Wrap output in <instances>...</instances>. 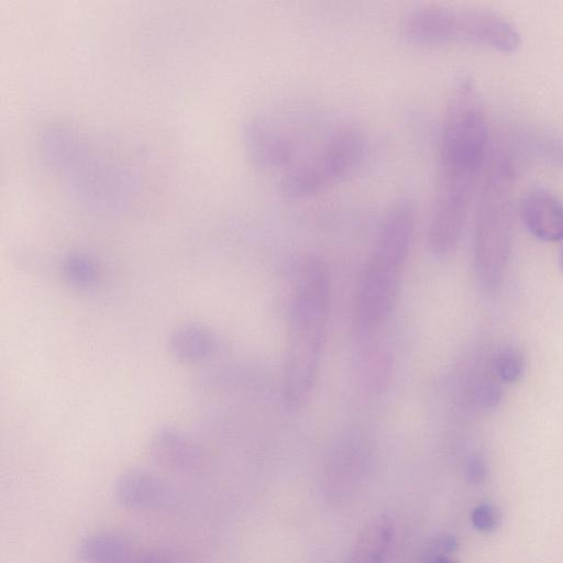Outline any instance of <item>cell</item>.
Returning <instances> with one entry per match:
<instances>
[{"label":"cell","instance_id":"obj_6","mask_svg":"<svg viewBox=\"0 0 563 563\" xmlns=\"http://www.w3.org/2000/svg\"><path fill=\"white\" fill-rule=\"evenodd\" d=\"M328 129L314 106L299 101L278 103L247 122L245 147L257 167L280 176L300 161Z\"/></svg>","mask_w":563,"mask_h":563},{"label":"cell","instance_id":"obj_20","mask_svg":"<svg viewBox=\"0 0 563 563\" xmlns=\"http://www.w3.org/2000/svg\"><path fill=\"white\" fill-rule=\"evenodd\" d=\"M428 563H457V562L446 558L443 554H439L437 556H433Z\"/></svg>","mask_w":563,"mask_h":563},{"label":"cell","instance_id":"obj_21","mask_svg":"<svg viewBox=\"0 0 563 563\" xmlns=\"http://www.w3.org/2000/svg\"><path fill=\"white\" fill-rule=\"evenodd\" d=\"M559 267H560V271L563 274V245L561 247L560 255H559Z\"/></svg>","mask_w":563,"mask_h":563},{"label":"cell","instance_id":"obj_1","mask_svg":"<svg viewBox=\"0 0 563 563\" xmlns=\"http://www.w3.org/2000/svg\"><path fill=\"white\" fill-rule=\"evenodd\" d=\"M488 156L485 108L474 82L463 78L449 97L440 129L427 228L433 254L445 255L459 243Z\"/></svg>","mask_w":563,"mask_h":563},{"label":"cell","instance_id":"obj_9","mask_svg":"<svg viewBox=\"0 0 563 563\" xmlns=\"http://www.w3.org/2000/svg\"><path fill=\"white\" fill-rule=\"evenodd\" d=\"M521 217L526 229L544 242L563 240V205L544 188L529 190L521 201Z\"/></svg>","mask_w":563,"mask_h":563},{"label":"cell","instance_id":"obj_7","mask_svg":"<svg viewBox=\"0 0 563 563\" xmlns=\"http://www.w3.org/2000/svg\"><path fill=\"white\" fill-rule=\"evenodd\" d=\"M366 151L363 130L354 123L331 126L311 150L279 176L280 194L299 200L316 196L350 176Z\"/></svg>","mask_w":563,"mask_h":563},{"label":"cell","instance_id":"obj_10","mask_svg":"<svg viewBox=\"0 0 563 563\" xmlns=\"http://www.w3.org/2000/svg\"><path fill=\"white\" fill-rule=\"evenodd\" d=\"M148 451L159 465L180 472H194L203 462L199 445L184 432L174 428H159L151 435Z\"/></svg>","mask_w":563,"mask_h":563},{"label":"cell","instance_id":"obj_16","mask_svg":"<svg viewBox=\"0 0 563 563\" xmlns=\"http://www.w3.org/2000/svg\"><path fill=\"white\" fill-rule=\"evenodd\" d=\"M62 274L69 284L87 287L97 282L99 268L90 257L82 254H73L63 262Z\"/></svg>","mask_w":563,"mask_h":563},{"label":"cell","instance_id":"obj_5","mask_svg":"<svg viewBox=\"0 0 563 563\" xmlns=\"http://www.w3.org/2000/svg\"><path fill=\"white\" fill-rule=\"evenodd\" d=\"M400 33L419 45L466 44L504 53L515 52L521 43L516 26L494 11L437 3L408 11Z\"/></svg>","mask_w":563,"mask_h":563},{"label":"cell","instance_id":"obj_2","mask_svg":"<svg viewBox=\"0 0 563 563\" xmlns=\"http://www.w3.org/2000/svg\"><path fill=\"white\" fill-rule=\"evenodd\" d=\"M331 287L327 265L311 257L302 265L292 296L282 394L291 410L303 408L317 382L327 339Z\"/></svg>","mask_w":563,"mask_h":563},{"label":"cell","instance_id":"obj_12","mask_svg":"<svg viewBox=\"0 0 563 563\" xmlns=\"http://www.w3.org/2000/svg\"><path fill=\"white\" fill-rule=\"evenodd\" d=\"M216 336L205 324L188 322L178 325L169 335L170 354L183 363H199L210 357L216 350Z\"/></svg>","mask_w":563,"mask_h":563},{"label":"cell","instance_id":"obj_19","mask_svg":"<svg viewBox=\"0 0 563 563\" xmlns=\"http://www.w3.org/2000/svg\"><path fill=\"white\" fill-rule=\"evenodd\" d=\"M125 563H169L168 558L158 551H148L131 558Z\"/></svg>","mask_w":563,"mask_h":563},{"label":"cell","instance_id":"obj_13","mask_svg":"<svg viewBox=\"0 0 563 563\" xmlns=\"http://www.w3.org/2000/svg\"><path fill=\"white\" fill-rule=\"evenodd\" d=\"M131 554V539L118 531L91 533L77 548V556L85 563H125Z\"/></svg>","mask_w":563,"mask_h":563},{"label":"cell","instance_id":"obj_18","mask_svg":"<svg viewBox=\"0 0 563 563\" xmlns=\"http://www.w3.org/2000/svg\"><path fill=\"white\" fill-rule=\"evenodd\" d=\"M487 474L485 461L479 455H473L466 463V475L472 483L478 484L484 481Z\"/></svg>","mask_w":563,"mask_h":563},{"label":"cell","instance_id":"obj_17","mask_svg":"<svg viewBox=\"0 0 563 563\" xmlns=\"http://www.w3.org/2000/svg\"><path fill=\"white\" fill-rule=\"evenodd\" d=\"M471 520L477 530L482 532H490L498 527L500 522V512L493 504H481L473 509Z\"/></svg>","mask_w":563,"mask_h":563},{"label":"cell","instance_id":"obj_15","mask_svg":"<svg viewBox=\"0 0 563 563\" xmlns=\"http://www.w3.org/2000/svg\"><path fill=\"white\" fill-rule=\"evenodd\" d=\"M494 373L504 385L517 383L525 374L527 360L523 351L515 344H505L490 355Z\"/></svg>","mask_w":563,"mask_h":563},{"label":"cell","instance_id":"obj_8","mask_svg":"<svg viewBox=\"0 0 563 563\" xmlns=\"http://www.w3.org/2000/svg\"><path fill=\"white\" fill-rule=\"evenodd\" d=\"M119 504L135 510H167L176 501L172 486L156 474L141 468L123 473L115 483Z\"/></svg>","mask_w":563,"mask_h":563},{"label":"cell","instance_id":"obj_3","mask_svg":"<svg viewBox=\"0 0 563 563\" xmlns=\"http://www.w3.org/2000/svg\"><path fill=\"white\" fill-rule=\"evenodd\" d=\"M416 230L415 203L408 198L387 210L360 283L355 321L364 332L377 330L396 302Z\"/></svg>","mask_w":563,"mask_h":563},{"label":"cell","instance_id":"obj_4","mask_svg":"<svg viewBox=\"0 0 563 563\" xmlns=\"http://www.w3.org/2000/svg\"><path fill=\"white\" fill-rule=\"evenodd\" d=\"M476 208L473 268L479 286L496 290L503 283L512 245V167L509 158L489 154Z\"/></svg>","mask_w":563,"mask_h":563},{"label":"cell","instance_id":"obj_14","mask_svg":"<svg viewBox=\"0 0 563 563\" xmlns=\"http://www.w3.org/2000/svg\"><path fill=\"white\" fill-rule=\"evenodd\" d=\"M390 540V526L382 520L373 522L360 537L350 563H383Z\"/></svg>","mask_w":563,"mask_h":563},{"label":"cell","instance_id":"obj_11","mask_svg":"<svg viewBox=\"0 0 563 563\" xmlns=\"http://www.w3.org/2000/svg\"><path fill=\"white\" fill-rule=\"evenodd\" d=\"M503 383L492 367L490 357L470 369L461 385V401L472 410L486 411L498 406Z\"/></svg>","mask_w":563,"mask_h":563}]
</instances>
